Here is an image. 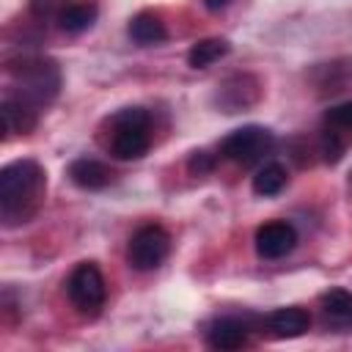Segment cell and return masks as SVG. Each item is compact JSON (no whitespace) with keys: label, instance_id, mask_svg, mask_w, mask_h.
Listing matches in <instances>:
<instances>
[{"label":"cell","instance_id":"5","mask_svg":"<svg viewBox=\"0 0 352 352\" xmlns=\"http://www.w3.org/2000/svg\"><path fill=\"white\" fill-rule=\"evenodd\" d=\"M66 294L72 300V305L85 314V316H96L99 308L104 305V297H107V286H104V278L99 272L96 264L91 261H82L72 270L69 280H66Z\"/></svg>","mask_w":352,"mask_h":352},{"label":"cell","instance_id":"10","mask_svg":"<svg viewBox=\"0 0 352 352\" xmlns=\"http://www.w3.org/2000/svg\"><path fill=\"white\" fill-rule=\"evenodd\" d=\"M38 121V110H33L30 104H25L22 99L6 94L0 102V124H3V138L8 140L14 132L28 135L30 129H36Z\"/></svg>","mask_w":352,"mask_h":352},{"label":"cell","instance_id":"9","mask_svg":"<svg viewBox=\"0 0 352 352\" xmlns=\"http://www.w3.org/2000/svg\"><path fill=\"white\" fill-rule=\"evenodd\" d=\"M253 77L250 74H236L231 80H226L223 85H217V104L226 110V113H239L250 104L258 102V82H253L250 88H245Z\"/></svg>","mask_w":352,"mask_h":352},{"label":"cell","instance_id":"21","mask_svg":"<svg viewBox=\"0 0 352 352\" xmlns=\"http://www.w3.org/2000/svg\"><path fill=\"white\" fill-rule=\"evenodd\" d=\"M228 3H231V0H204V6H206L209 11H223Z\"/></svg>","mask_w":352,"mask_h":352},{"label":"cell","instance_id":"3","mask_svg":"<svg viewBox=\"0 0 352 352\" xmlns=\"http://www.w3.org/2000/svg\"><path fill=\"white\" fill-rule=\"evenodd\" d=\"M107 151L116 160H140L151 146V118L143 107H124L107 118Z\"/></svg>","mask_w":352,"mask_h":352},{"label":"cell","instance_id":"7","mask_svg":"<svg viewBox=\"0 0 352 352\" xmlns=\"http://www.w3.org/2000/svg\"><path fill=\"white\" fill-rule=\"evenodd\" d=\"M256 253L267 261H275V258H283L294 250L297 245V228L286 220H270L264 226L256 228Z\"/></svg>","mask_w":352,"mask_h":352},{"label":"cell","instance_id":"1","mask_svg":"<svg viewBox=\"0 0 352 352\" xmlns=\"http://www.w3.org/2000/svg\"><path fill=\"white\" fill-rule=\"evenodd\" d=\"M47 173L36 160H14L0 170V220L6 228L36 217L44 204Z\"/></svg>","mask_w":352,"mask_h":352},{"label":"cell","instance_id":"11","mask_svg":"<svg viewBox=\"0 0 352 352\" xmlns=\"http://www.w3.org/2000/svg\"><path fill=\"white\" fill-rule=\"evenodd\" d=\"M264 324L272 338H300L311 327V314L305 308L289 305V308H278V311L267 314Z\"/></svg>","mask_w":352,"mask_h":352},{"label":"cell","instance_id":"13","mask_svg":"<svg viewBox=\"0 0 352 352\" xmlns=\"http://www.w3.org/2000/svg\"><path fill=\"white\" fill-rule=\"evenodd\" d=\"M319 308L327 327L346 330L352 327V292L346 289H330L319 297Z\"/></svg>","mask_w":352,"mask_h":352},{"label":"cell","instance_id":"16","mask_svg":"<svg viewBox=\"0 0 352 352\" xmlns=\"http://www.w3.org/2000/svg\"><path fill=\"white\" fill-rule=\"evenodd\" d=\"M231 50V44L226 38H201L190 47L187 52V63L192 69H209L212 63H217L220 58H226Z\"/></svg>","mask_w":352,"mask_h":352},{"label":"cell","instance_id":"17","mask_svg":"<svg viewBox=\"0 0 352 352\" xmlns=\"http://www.w3.org/2000/svg\"><path fill=\"white\" fill-rule=\"evenodd\" d=\"M286 182H289L286 168L280 162H267L253 176V192L256 195H264V198H272V195H278L286 187Z\"/></svg>","mask_w":352,"mask_h":352},{"label":"cell","instance_id":"2","mask_svg":"<svg viewBox=\"0 0 352 352\" xmlns=\"http://www.w3.org/2000/svg\"><path fill=\"white\" fill-rule=\"evenodd\" d=\"M8 74L14 80V88L8 94L30 104L33 110H44L60 94V69L50 58L25 55V58L8 60Z\"/></svg>","mask_w":352,"mask_h":352},{"label":"cell","instance_id":"15","mask_svg":"<svg viewBox=\"0 0 352 352\" xmlns=\"http://www.w3.org/2000/svg\"><path fill=\"white\" fill-rule=\"evenodd\" d=\"M96 14H99V8H96L94 0H72L60 11L58 25H60L63 33H82L96 22Z\"/></svg>","mask_w":352,"mask_h":352},{"label":"cell","instance_id":"8","mask_svg":"<svg viewBox=\"0 0 352 352\" xmlns=\"http://www.w3.org/2000/svg\"><path fill=\"white\" fill-rule=\"evenodd\" d=\"M248 336H250V324L239 316H220L209 324L206 330V344L212 349H239L248 344Z\"/></svg>","mask_w":352,"mask_h":352},{"label":"cell","instance_id":"18","mask_svg":"<svg viewBox=\"0 0 352 352\" xmlns=\"http://www.w3.org/2000/svg\"><path fill=\"white\" fill-rule=\"evenodd\" d=\"M324 126L333 129V132H338V135H344V132L352 135V102H344V104L330 107L324 113Z\"/></svg>","mask_w":352,"mask_h":352},{"label":"cell","instance_id":"19","mask_svg":"<svg viewBox=\"0 0 352 352\" xmlns=\"http://www.w3.org/2000/svg\"><path fill=\"white\" fill-rule=\"evenodd\" d=\"M69 3H72V0H30V11H33L38 19L60 16V11H63Z\"/></svg>","mask_w":352,"mask_h":352},{"label":"cell","instance_id":"20","mask_svg":"<svg viewBox=\"0 0 352 352\" xmlns=\"http://www.w3.org/2000/svg\"><path fill=\"white\" fill-rule=\"evenodd\" d=\"M212 168H214V157H212L209 151H192L190 160H187V170H190L192 176H204V173H209Z\"/></svg>","mask_w":352,"mask_h":352},{"label":"cell","instance_id":"14","mask_svg":"<svg viewBox=\"0 0 352 352\" xmlns=\"http://www.w3.org/2000/svg\"><path fill=\"white\" fill-rule=\"evenodd\" d=\"M129 38L135 44H140V47H151V44L165 41L168 38V30H165V22L154 11H140L129 22Z\"/></svg>","mask_w":352,"mask_h":352},{"label":"cell","instance_id":"12","mask_svg":"<svg viewBox=\"0 0 352 352\" xmlns=\"http://www.w3.org/2000/svg\"><path fill=\"white\" fill-rule=\"evenodd\" d=\"M113 176L116 173L102 160H94V157H77L69 165V179L80 190H104L113 182Z\"/></svg>","mask_w":352,"mask_h":352},{"label":"cell","instance_id":"6","mask_svg":"<svg viewBox=\"0 0 352 352\" xmlns=\"http://www.w3.org/2000/svg\"><path fill=\"white\" fill-rule=\"evenodd\" d=\"M168 250H170V236L162 226H143L132 234L129 239V248H126V261L132 270L138 272H148V270H157L165 258H168Z\"/></svg>","mask_w":352,"mask_h":352},{"label":"cell","instance_id":"4","mask_svg":"<svg viewBox=\"0 0 352 352\" xmlns=\"http://www.w3.org/2000/svg\"><path fill=\"white\" fill-rule=\"evenodd\" d=\"M275 148V138L267 126H258V124H248V126H239L234 132H228L223 140H220V154L228 160V162H236L242 168H250L256 162H261L270 151Z\"/></svg>","mask_w":352,"mask_h":352}]
</instances>
